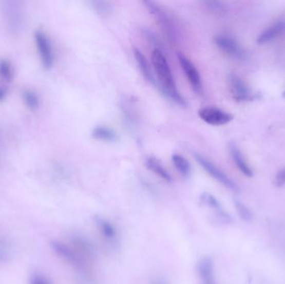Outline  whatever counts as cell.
Instances as JSON below:
<instances>
[{"mask_svg":"<svg viewBox=\"0 0 285 284\" xmlns=\"http://www.w3.org/2000/svg\"><path fill=\"white\" fill-rule=\"evenodd\" d=\"M151 62L157 76L158 86L162 93L179 105L187 106L185 99L178 90L168 60L160 49H154L151 54Z\"/></svg>","mask_w":285,"mask_h":284,"instance_id":"obj_1","label":"cell"},{"mask_svg":"<svg viewBox=\"0 0 285 284\" xmlns=\"http://www.w3.org/2000/svg\"><path fill=\"white\" fill-rule=\"evenodd\" d=\"M90 4L93 6L95 11L97 12L98 14H100L102 16L108 15L111 13V10H112L110 3L106 2V1L94 0V1H91Z\"/></svg>","mask_w":285,"mask_h":284,"instance_id":"obj_21","label":"cell"},{"mask_svg":"<svg viewBox=\"0 0 285 284\" xmlns=\"http://www.w3.org/2000/svg\"><path fill=\"white\" fill-rule=\"evenodd\" d=\"M98 228L100 230V234L108 242H113L117 238V231L112 223L109 221L106 220L105 218L98 217L96 218Z\"/></svg>","mask_w":285,"mask_h":284,"instance_id":"obj_17","label":"cell"},{"mask_svg":"<svg viewBox=\"0 0 285 284\" xmlns=\"http://www.w3.org/2000/svg\"><path fill=\"white\" fill-rule=\"evenodd\" d=\"M235 206L237 213L243 220L250 221L252 219V213L250 211V209L246 205L243 204L241 201L235 199Z\"/></svg>","mask_w":285,"mask_h":284,"instance_id":"obj_22","label":"cell"},{"mask_svg":"<svg viewBox=\"0 0 285 284\" xmlns=\"http://www.w3.org/2000/svg\"><path fill=\"white\" fill-rule=\"evenodd\" d=\"M229 87L233 99L236 101H248L251 99V92L247 84L236 74H230L228 79Z\"/></svg>","mask_w":285,"mask_h":284,"instance_id":"obj_9","label":"cell"},{"mask_svg":"<svg viewBox=\"0 0 285 284\" xmlns=\"http://www.w3.org/2000/svg\"><path fill=\"white\" fill-rule=\"evenodd\" d=\"M151 284H168V282L164 278H155Z\"/></svg>","mask_w":285,"mask_h":284,"instance_id":"obj_27","label":"cell"},{"mask_svg":"<svg viewBox=\"0 0 285 284\" xmlns=\"http://www.w3.org/2000/svg\"><path fill=\"white\" fill-rule=\"evenodd\" d=\"M203 4L207 7V9H210L211 11L216 12V13H223V12H225L227 9V5H225V3L221 2V1L207 0V1H203Z\"/></svg>","mask_w":285,"mask_h":284,"instance_id":"obj_24","label":"cell"},{"mask_svg":"<svg viewBox=\"0 0 285 284\" xmlns=\"http://www.w3.org/2000/svg\"><path fill=\"white\" fill-rule=\"evenodd\" d=\"M198 272L202 284H216L215 265L212 258L205 257L199 261Z\"/></svg>","mask_w":285,"mask_h":284,"instance_id":"obj_11","label":"cell"},{"mask_svg":"<svg viewBox=\"0 0 285 284\" xmlns=\"http://www.w3.org/2000/svg\"><path fill=\"white\" fill-rule=\"evenodd\" d=\"M144 5L148 9V12L151 13V15L155 18L158 25L160 27L162 31L164 32V35L168 39L169 42H176L177 40V31L175 28L174 23L170 17L168 15V13L162 9L161 7L158 5L157 3L147 0L144 1Z\"/></svg>","mask_w":285,"mask_h":284,"instance_id":"obj_2","label":"cell"},{"mask_svg":"<svg viewBox=\"0 0 285 284\" xmlns=\"http://www.w3.org/2000/svg\"><path fill=\"white\" fill-rule=\"evenodd\" d=\"M274 184L278 187H283L285 184V167L279 170L277 173L275 179H274Z\"/></svg>","mask_w":285,"mask_h":284,"instance_id":"obj_25","label":"cell"},{"mask_svg":"<svg viewBox=\"0 0 285 284\" xmlns=\"http://www.w3.org/2000/svg\"><path fill=\"white\" fill-rule=\"evenodd\" d=\"M30 284H50L49 281L41 275H34L32 278Z\"/></svg>","mask_w":285,"mask_h":284,"instance_id":"obj_26","label":"cell"},{"mask_svg":"<svg viewBox=\"0 0 285 284\" xmlns=\"http://www.w3.org/2000/svg\"><path fill=\"white\" fill-rule=\"evenodd\" d=\"M144 163L148 170H150L151 172L156 174L159 178H161L168 183L172 182V177L170 174L157 159H155L154 157H148L145 159Z\"/></svg>","mask_w":285,"mask_h":284,"instance_id":"obj_15","label":"cell"},{"mask_svg":"<svg viewBox=\"0 0 285 284\" xmlns=\"http://www.w3.org/2000/svg\"><path fill=\"white\" fill-rule=\"evenodd\" d=\"M178 59H179L180 66L184 71V74L191 85L193 90L197 94H201L202 91H203V84H202L201 77H200L199 72L195 64H193L183 53H179Z\"/></svg>","mask_w":285,"mask_h":284,"instance_id":"obj_6","label":"cell"},{"mask_svg":"<svg viewBox=\"0 0 285 284\" xmlns=\"http://www.w3.org/2000/svg\"><path fill=\"white\" fill-rule=\"evenodd\" d=\"M133 53L134 57H135V60L137 62L138 66H139L140 72H141L142 74L144 76V79L148 83L153 84L154 86L159 88L158 83L156 82V80H155V75L153 73L152 68L149 66L148 60L146 59L145 56L142 53L140 49H136V48H134Z\"/></svg>","mask_w":285,"mask_h":284,"instance_id":"obj_13","label":"cell"},{"mask_svg":"<svg viewBox=\"0 0 285 284\" xmlns=\"http://www.w3.org/2000/svg\"><path fill=\"white\" fill-rule=\"evenodd\" d=\"M5 96H6V92H5V89L2 88H0V101L5 99Z\"/></svg>","mask_w":285,"mask_h":284,"instance_id":"obj_28","label":"cell"},{"mask_svg":"<svg viewBox=\"0 0 285 284\" xmlns=\"http://www.w3.org/2000/svg\"><path fill=\"white\" fill-rule=\"evenodd\" d=\"M23 99L25 104L28 106V108H30L31 110H35L39 108L40 100L38 96L33 91L25 90L23 93Z\"/></svg>","mask_w":285,"mask_h":284,"instance_id":"obj_20","label":"cell"},{"mask_svg":"<svg viewBox=\"0 0 285 284\" xmlns=\"http://www.w3.org/2000/svg\"><path fill=\"white\" fill-rule=\"evenodd\" d=\"M230 155L232 156L237 167L240 170L242 174H244L247 177L253 176V170L251 167L248 164L247 161L244 159V157L242 155L240 150L235 145V143H231L230 144Z\"/></svg>","mask_w":285,"mask_h":284,"instance_id":"obj_14","label":"cell"},{"mask_svg":"<svg viewBox=\"0 0 285 284\" xmlns=\"http://www.w3.org/2000/svg\"><path fill=\"white\" fill-rule=\"evenodd\" d=\"M195 158L199 165L201 166L203 169L205 170L206 172L208 173L210 176L214 178L215 180L218 181L219 183H221L224 187H227L231 191H239V187L237 186L236 183L230 179L227 174H224L220 168L214 164L211 161L200 155H195Z\"/></svg>","mask_w":285,"mask_h":284,"instance_id":"obj_3","label":"cell"},{"mask_svg":"<svg viewBox=\"0 0 285 284\" xmlns=\"http://www.w3.org/2000/svg\"><path fill=\"white\" fill-rule=\"evenodd\" d=\"M53 249L63 258L70 262L78 269H84L86 266V254L77 247L71 248L63 242H53Z\"/></svg>","mask_w":285,"mask_h":284,"instance_id":"obj_4","label":"cell"},{"mask_svg":"<svg viewBox=\"0 0 285 284\" xmlns=\"http://www.w3.org/2000/svg\"><path fill=\"white\" fill-rule=\"evenodd\" d=\"M173 164L175 166V168L180 173L181 175L184 177H188L191 172V166H190L189 162L180 155H172Z\"/></svg>","mask_w":285,"mask_h":284,"instance_id":"obj_19","label":"cell"},{"mask_svg":"<svg viewBox=\"0 0 285 284\" xmlns=\"http://www.w3.org/2000/svg\"><path fill=\"white\" fill-rule=\"evenodd\" d=\"M285 31V21L279 20L264 29L257 37V43L259 44H265L272 42L273 40L283 34Z\"/></svg>","mask_w":285,"mask_h":284,"instance_id":"obj_12","label":"cell"},{"mask_svg":"<svg viewBox=\"0 0 285 284\" xmlns=\"http://www.w3.org/2000/svg\"><path fill=\"white\" fill-rule=\"evenodd\" d=\"M92 137L96 140L113 142L117 139V135L112 128L105 126H97L92 131Z\"/></svg>","mask_w":285,"mask_h":284,"instance_id":"obj_18","label":"cell"},{"mask_svg":"<svg viewBox=\"0 0 285 284\" xmlns=\"http://www.w3.org/2000/svg\"><path fill=\"white\" fill-rule=\"evenodd\" d=\"M201 200L203 204L207 205L208 207L215 210L218 216L221 220L225 222H230V216L226 214L225 212L223 211L221 204L215 196H213L212 194H208V193H203L201 195Z\"/></svg>","mask_w":285,"mask_h":284,"instance_id":"obj_16","label":"cell"},{"mask_svg":"<svg viewBox=\"0 0 285 284\" xmlns=\"http://www.w3.org/2000/svg\"><path fill=\"white\" fill-rule=\"evenodd\" d=\"M13 72H12L11 64L7 60L0 61V78L5 81L9 82L12 80Z\"/></svg>","mask_w":285,"mask_h":284,"instance_id":"obj_23","label":"cell"},{"mask_svg":"<svg viewBox=\"0 0 285 284\" xmlns=\"http://www.w3.org/2000/svg\"><path fill=\"white\" fill-rule=\"evenodd\" d=\"M4 15L6 20L7 25L12 32H18L22 24V14L18 3L14 1L5 2Z\"/></svg>","mask_w":285,"mask_h":284,"instance_id":"obj_10","label":"cell"},{"mask_svg":"<svg viewBox=\"0 0 285 284\" xmlns=\"http://www.w3.org/2000/svg\"><path fill=\"white\" fill-rule=\"evenodd\" d=\"M34 39L43 65L47 69L52 68L54 61V55L49 37L44 32L37 31L34 34Z\"/></svg>","mask_w":285,"mask_h":284,"instance_id":"obj_8","label":"cell"},{"mask_svg":"<svg viewBox=\"0 0 285 284\" xmlns=\"http://www.w3.org/2000/svg\"><path fill=\"white\" fill-rule=\"evenodd\" d=\"M215 45L223 53L230 57L243 60L246 57V53L243 47L234 37L227 35H217L214 39Z\"/></svg>","mask_w":285,"mask_h":284,"instance_id":"obj_5","label":"cell"},{"mask_svg":"<svg viewBox=\"0 0 285 284\" xmlns=\"http://www.w3.org/2000/svg\"><path fill=\"white\" fill-rule=\"evenodd\" d=\"M198 115L206 124L213 126L225 125L233 120L232 115L215 107L200 108Z\"/></svg>","mask_w":285,"mask_h":284,"instance_id":"obj_7","label":"cell"},{"mask_svg":"<svg viewBox=\"0 0 285 284\" xmlns=\"http://www.w3.org/2000/svg\"><path fill=\"white\" fill-rule=\"evenodd\" d=\"M283 99H285V91H284V92H283Z\"/></svg>","mask_w":285,"mask_h":284,"instance_id":"obj_29","label":"cell"}]
</instances>
